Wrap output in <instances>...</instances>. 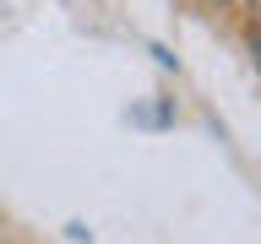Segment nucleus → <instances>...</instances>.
Wrapping results in <instances>:
<instances>
[{"mask_svg": "<svg viewBox=\"0 0 261 244\" xmlns=\"http://www.w3.org/2000/svg\"><path fill=\"white\" fill-rule=\"evenodd\" d=\"M250 54H256V65H261V27H256V38H250Z\"/></svg>", "mask_w": 261, "mask_h": 244, "instance_id": "1", "label": "nucleus"}, {"mask_svg": "<svg viewBox=\"0 0 261 244\" xmlns=\"http://www.w3.org/2000/svg\"><path fill=\"white\" fill-rule=\"evenodd\" d=\"M245 6H250V16H256V27H261V0H245Z\"/></svg>", "mask_w": 261, "mask_h": 244, "instance_id": "2", "label": "nucleus"}, {"mask_svg": "<svg viewBox=\"0 0 261 244\" xmlns=\"http://www.w3.org/2000/svg\"><path fill=\"white\" fill-rule=\"evenodd\" d=\"M201 6H223V0H201Z\"/></svg>", "mask_w": 261, "mask_h": 244, "instance_id": "3", "label": "nucleus"}]
</instances>
